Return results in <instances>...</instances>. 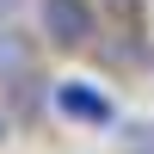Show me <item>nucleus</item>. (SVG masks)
<instances>
[{
    "label": "nucleus",
    "instance_id": "obj_3",
    "mask_svg": "<svg viewBox=\"0 0 154 154\" xmlns=\"http://www.w3.org/2000/svg\"><path fill=\"white\" fill-rule=\"evenodd\" d=\"M25 68H31V37L0 25V86H6L12 74H25Z\"/></svg>",
    "mask_w": 154,
    "mask_h": 154
},
{
    "label": "nucleus",
    "instance_id": "obj_2",
    "mask_svg": "<svg viewBox=\"0 0 154 154\" xmlns=\"http://www.w3.org/2000/svg\"><path fill=\"white\" fill-rule=\"evenodd\" d=\"M49 105H56L68 123H93V130L117 123V105H111L93 80H56V86H49Z\"/></svg>",
    "mask_w": 154,
    "mask_h": 154
},
{
    "label": "nucleus",
    "instance_id": "obj_1",
    "mask_svg": "<svg viewBox=\"0 0 154 154\" xmlns=\"http://www.w3.org/2000/svg\"><path fill=\"white\" fill-rule=\"evenodd\" d=\"M37 19H43V37L56 49H86L99 37V12L93 0H37Z\"/></svg>",
    "mask_w": 154,
    "mask_h": 154
},
{
    "label": "nucleus",
    "instance_id": "obj_4",
    "mask_svg": "<svg viewBox=\"0 0 154 154\" xmlns=\"http://www.w3.org/2000/svg\"><path fill=\"white\" fill-rule=\"evenodd\" d=\"M111 12H117V19H136V12H142V0H105Z\"/></svg>",
    "mask_w": 154,
    "mask_h": 154
},
{
    "label": "nucleus",
    "instance_id": "obj_5",
    "mask_svg": "<svg viewBox=\"0 0 154 154\" xmlns=\"http://www.w3.org/2000/svg\"><path fill=\"white\" fill-rule=\"evenodd\" d=\"M25 6V0H0V19H12V12H19Z\"/></svg>",
    "mask_w": 154,
    "mask_h": 154
}]
</instances>
